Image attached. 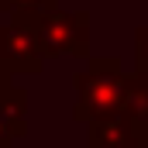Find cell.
<instances>
[{"label":"cell","mask_w":148,"mask_h":148,"mask_svg":"<svg viewBox=\"0 0 148 148\" xmlns=\"http://www.w3.org/2000/svg\"><path fill=\"white\" fill-rule=\"evenodd\" d=\"M0 59L7 62L10 76H38L45 69V52L38 41L35 24H0Z\"/></svg>","instance_id":"cell-4"},{"label":"cell","mask_w":148,"mask_h":148,"mask_svg":"<svg viewBox=\"0 0 148 148\" xmlns=\"http://www.w3.org/2000/svg\"><path fill=\"white\" fill-rule=\"evenodd\" d=\"M121 107L134 121L148 124V69H134V76H124V97Z\"/></svg>","instance_id":"cell-6"},{"label":"cell","mask_w":148,"mask_h":148,"mask_svg":"<svg viewBox=\"0 0 148 148\" xmlns=\"http://www.w3.org/2000/svg\"><path fill=\"white\" fill-rule=\"evenodd\" d=\"M0 148H14V138L3 131V124H0Z\"/></svg>","instance_id":"cell-10"},{"label":"cell","mask_w":148,"mask_h":148,"mask_svg":"<svg viewBox=\"0 0 148 148\" xmlns=\"http://www.w3.org/2000/svg\"><path fill=\"white\" fill-rule=\"evenodd\" d=\"M73 90H76L73 117L83 121V124L97 114L110 110V107H121V97H124V62H121V55H90L86 69L76 73Z\"/></svg>","instance_id":"cell-1"},{"label":"cell","mask_w":148,"mask_h":148,"mask_svg":"<svg viewBox=\"0 0 148 148\" xmlns=\"http://www.w3.org/2000/svg\"><path fill=\"white\" fill-rule=\"evenodd\" d=\"M86 148H148V124L124 107H110L86 121Z\"/></svg>","instance_id":"cell-3"},{"label":"cell","mask_w":148,"mask_h":148,"mask_svg":"<svg viewBox=\"0 0 148 148\" xmlns=\"http://www.w3.org/2000/svg\"><path fill=\"white\" fill-rule=\"evenodd\" d=\"M0 124L10 138L28 134V93L10 79L0 86Z\"/></svg>","instance_id":"cell-5"},{"label":"cell","mask_w":148,"mask_h":148,"mask_svg":"<svg viewBox=\"0 0 148 148\" xmlns=\"http://www.w3.org/2000/svg\"><path fill=\"white\" fill-rule=\"evenodd\" d=\"M10 79H14V76H10V69H7V62L0 59V86H3V83H10Z\"/></svg>","instance_id":"cell-9"},{"label":"cell","mask_w":148,"mask_h":148,"mask_svg":"<svg viewBox=\"0 0 148 148\" xmlns=\"http://www.w3.org/2000/svg\"><path fill=\"white\" fill-rule=\"evenodd\" d=\"M52 7H59V0H0V10L10 14L17 24H35L38 14H45Z\"/></svg>","instance_id":"cell-7"},{"label":"cell","mask_w":148,"mask_h":148,"mask_svg":"<svg viewBox=\"0 0 148 148\" xmlns=\"http://www.w3.org/2000/svg\"><path fill=\"white\" fill-rule=\"evenodd\" d=\"M35 31H38L45 59H55V55L90 59V10L52 7L35 17Z\"/></svg>","instance_id":"cell-2"},{"label":"cell","mask_w":148,"mask_h":148,"mask_svg":"<svg viewBox=\"0 0 148 148\" xmlns=\"http://www.w3.org/2000/svg\"><path fill=\"white\" fill-rule=\"evenodd\" d=\"M134 69H148V24L134 28Z\"/></svg>","instance_id":"cell-8"}]
</instances>
